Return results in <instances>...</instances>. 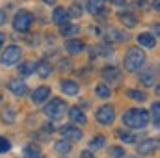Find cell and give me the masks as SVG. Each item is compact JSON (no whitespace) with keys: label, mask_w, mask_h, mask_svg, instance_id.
<instances>
[{"label":"cell","mask_w":160,"mask_h":158,"mask_svg":"<svg viewBox=\"0 0 160 158\" xmlns=\"http://www.w3.org/2000/svg\"><path fill=\"white\" fill-rule=\"evenodd\" d=\"M123 123L130 128H143L147 126L149 123V114L142 108H134V110H128L125 116H123Z\"/></svg>","instance_id":"6da1fadb"},{"label":"cell","mask_w":160,"mask_h":158,"mask_svg":"<svg viewBox=\"0 0 160 158\" xmlns=\"http://www.w3.org/2000/svg\"><path fill=\"white\" fill-rule=\"evenodd\" d=\"M145 63V54L140 48H130L125 56V67L127 71H138Z\"/></svg>","instance_id":"7a4b0ae2"},{"label":"cell","mask_w":160,"mask_h":158,"mask_svg":"<svg viewBox=\"0 0 160 158\" xmlns=\"http://www.w3.org/2000/svg\"><path fill=\"white\" fill-rule=\"evenodd\" d=\"M65 110H67L65 101H62V99H52V101L47 104V108H45V116L48 119H60V117H63Z\"/></svg>","instance_id":"3957f363"},{"label":"cell","mask_w":160,"mask_h":158,"mask_svg":"<svg viewBox=\"0 0 160 158\" xmlns=\"http://www.w3.org/2000/svg\"><path fill=\"white\" fill-rule=\"evenodd\" d=\"M32 22H34L32 13H28V11H19V13L15 15V19H13V28H15L17 32H28L30 26H32Z\"/></svg>","instance_id":"277c9868"},{"label":"cell","mask_w":160,"mask_h":158,"mask_svg":"<svg viewBox=\"0 0 160 158\" xmlns=\"http://www.w3.org/2000/svg\"><path fill=\"white\" fill-rule=\"evenodd\" d=\"M21 48L17 47V45H9L8 48H4V52H2V56H0V62L4 63V65H15L19 60H21Z\"/></svg>","instance_id":"5b68a950"},{"label":"cell","mask_w":160,"mask_h":158,"mask_svg":"<svg viewBox=\"0 0 160 158\" xmlns=\"http://www.w3.org/2000/svg\"><path fill=\"white\" fill-rule=\"evenodd\" d=\"M95 117H97V121H99L101 125H110V123H114V119H116V110H114V106L104 104V106H101V108L97 110Z\"/></svg>","instance_id":"8992f818"},{"label":"cell","mask_w":160,"mask_h":158,"mask_svg":"<svg viewBox=\"0 0 160 158\" xmlns=\"http://www.w3.org/2000/svg\"><path fill=\"white\" fill-rule=\"evenodd\" d=\"M60 132H62L63 140H67V141H78L82 138V130L78 126H73V125H63L60 128Z\"/></svg>","instance_id":"52a82bcc"},{"label":"cell","mask_w":160,"mask_h":158,"mask_svg":"<svg viewBox=\"0 0 160 158\" xmlns=\"http://www.w3.org/2000/svg\"><path fill=\"white\" fill-rule=\"evenodd\" d=\"M8 87H9V91L13 93V95H17V97H22V95H26V84L24 82H21V80H11L9 84H8Z\"/></svg>","instance_id":"ba28073f"},{"label":"cell","mask_w":160,"mask_h":158,"mask_svg":"<svg viewBox=\"0 0 160 158\" xmlns=\"http://www.w3.org/2000/svg\"><path fill=\"white\" fill-rule=\"evenodd\" d=\"M155 77H157V73H155V69L153 67H149V69H145V71H142L140 75H138V78L142 80V84L143 86H155Z\"/></svg>","instance_id":"9c48e42d"},{"label":"cell","mask_w":160,"mask_h":158,"mask_svg":"<svg viewBox=\"0 0 160 158\" xmlns=\"http://www.w3.org/2000/svg\"><path fill=\"white\" fill-rule=\"evenodd\" d=\"M157 140H143L142 143H138V153L140 155H151L157 149Z\"/></svg>","instance_id":"30bf717a"},{"label":"cell","mask_w":160,"mask_h":158,"mask_svg":"<svg viewBox=\"0 0 160 158\" xmlns=\"http://www.w3.org/2000/svg\"><path fill=\"white\" fill-rule=\"evenodd\" d=\"M48 95H50V87L41 86V87H38V89L32 93V101H34L36 104H39V102H43L45 99H48Z\"/></svg>","instance_id":"8fae6325"},{"label":"cell","mask_w":160,"mask_h":158,"mask_svg":"<svg viewBox=\"0 0 160 158\" xmlns=\"http://www.w3.org/2000/svg\"><path fill=\"white\" fill-rule=\"evenodd\" d=\"M60 87L65 95H77L78 93V84L73 82V80H62L60 82Z\"/></svg>","instance_id":"7c38bea8"},{"label":"cell","mask_w":160,"mask_h":158,"mask_svg":"<svg viewBox=\"0 0 160 158\" xmlns=\"http://www.w3.org/2000/svg\"><path fill=\"white\" fill-rule=\"evenodd\" d=\"M104 4L106 0H88V11L91 15H99L104 11Z\"/></svg>","instance_id":"4fadbf2b"},{"label":"cell","mask_w":160,"mask_h":158,"mask_svg":"<svg viewBox=\"0 0 160 158\" xmlns=\"http://www.w3.org/2000/svg\"><path fill=\"white\" fill-rule=\"evenodd\" d=\"M119 21L127 26V28H134V26L138 24L136 15H134V13H130V11H123V13H119Z\"/></svg>","instance_id":"5bb4252c"},{"label":"cell","mask_w":160,"mask_h":158,"mask_svg":"<svg viewBox=\"0 0 160 158\" xmlns=\"http://www.w3.org/2000/svg\"><path fill=\"white\" fill-rule=\"evenodd\" d=\"M65 48H67L69 54H80V52L84 50V43H82L80 39H67Z\"/></svg>","instance_id":"9a60e30c"},{"label":"cell","mask_w":160,"mask_h":158,"mask_svg":"<svg viewBox=\"0 0 160 158\" xmlns=\"http://www.w3.org/2000/svg\"><path fill=\"white\" fill-rule=\"evenodd\" d=\"M67 19H69V15H67V9H63V7H56L54 9V13H52V21L56 22V24H65L67 22Z\"/></svg>","instance_id":"2e32d148"},{"label":"cell","mask_w":160,"mask_h":158,"mask_svg":"<svg viewBox=\"0 0 160 158\" xmlns=\"http://www.w3.org/2000/svg\"><path fill=\"white\" fill-rule=\"evenodd\" d=\"M36 71H38V75H39L41 78H47V77L52 73V65H50V62H47V60H41L39 63L36 65Z\"/></svg>","instance_id":"e0dca14e"},{"label":"cell","mask_w":160,"mask_h":158,"mask_svg":"<svg viewBox=\"0 0 160 158\" xmlns=\"http://www.w3.org/2000/svg\"><path fill=\"white\" fill-rule=\"evenodd\" d=\"M69 117H71V121L73 123H78V125H86V116L82 114V110H80L78 106H73L71 110H69Z\"/></svg>","instance_id":"ac0fdd59"},{"label":"cell","mask_w":160,"mask_h":158,"mask_svg":"<svg viewBox=\"0 0 160 158\" xmlns=\"http://www.w3.org/2000/svg\"><path fill=\"white\" fill-rule=\"evenodd\" d=\"M102 77H104V80H108V84L110 82H118L119 80V69L118 67H106L102 71Z\"/></svg>","instance_id":"d6986e66"},{"label":"cell","mask_w":160,"mask_h":158,"mask_svg":"<svg viewBox=\"0 0 160 158\" xmlns=\"http://www.w3.org/2000/svg\"><path fill=\"white\" fill-rule=\"evenodd\" d=\"M138 43L142 45V47H155L157 45V37L153 36V34H140L138 36Z\"/></svg>","instance_id":"ffe728a7"},{"label":"cell","mask_w":160,"mask_h":158,"mask_svg":"<svg viewBox=\"0 0 160 158\" xmlns=\"http://www.w3.org/2000/svg\"><path fill=\"white\" fill-rule=\"evenodd\" d=\"M34 71H36L34 62H24V63L19 65V75H22V77H28V75H32Z\"/></svg>","instance_id":"44dd1931"},{"label":"cell","mask_w":160,"mask_h":158,"mask_svg":"<svg viewBox=\"0 0 160 158\" xmlns=\"http://www.w3.org/2000/svg\"><path fill=\"white\" fill-rule=\"evenodd\" d=\"M2 121L8 123V125H11V123L15 121V108H13V106H6V108H4V112H2Z\"/></svg>","instance_id":"7402d4cb"},{"label":"cell","mask_w":160,"mask_h":158,"mask_svg":"<svg viewBox=\"0 0 160 158\" xmlns=\"http://www.w3.org/2000/svg\"><path fill=\"white\" fill-rule=\"evenodd\" d=\"M104 37H106V41H125V36L121 32H118L116 28H108Z\"/></svg>","instance_id":"603a6c76"},{"label":"cell","mask_w":160,"mask_h":158,"mask_svg":"<svg viewBox=\"0 0 160 158\" xmlns=\"http://www.w3.org/2000/svg\"><path fill=\"white\" fill-rule=\"evenodd\" d=\"M54 149H56V153H60V155H67V153L71 151V143H69L67 140H60V141H56Z\"/></svg>","instance_id":"cb8c5ba5"},{"label":"cell","mask_w":160,"mask_h":158,"mask_svg":"<svg viewBox=\"0 0 160 158\" xmlns=\"http://www.w3.org/2000/svg\"><path fill=\"white\" fill-rule=\"evenodd\" d=\"M24 156L26 158H43V153L39 151L38 145H28L24 149Z\"/></svg>","instance_id":"d4e9b609"},{"label":"cell","mask_w":160,"mask_h":158,"mask_svg":"<svg viewBox=\"0 0 160 158\" xmlns=\"http://www.w3.org/2000/svg\"><path fill=\"white\" fill-rule=\"evenodd\" d=\"M77 32H78V26H77V24L65 22V24L60 26V34H62V36H73V34H77Z\"/></svg>","instance_id":"484cf974"},{"label":"cell","mask_w":160,"mask_h":158,"mask_svg":"<svg viewBox=\"0 0 160 158\" xmlns=\"http://www.w3.org/2000/svg\"><path fill=\"white\" fill-rule=\"evenodd\" d=\"M95 93H97V97H101V99H108L110 93H112V89L108 87V84H99V86L95 87Z\"/></svg>","instance_id":"4316f807"},{"label":"cell","mask_w":160,"mask_h":158,"mask_svg":"<svg viewBox=\"0 0 160 158\" xmlns=\"http://www.w3.org/2000/svg\"><path fill=\"white\" fill-rule=\"evenodd\" d=\"M104 136H97V138H93L91 141H89V149L91 151H95V149H101V147H104Z\"/></svg>","instance_id":"83f0119b"},{"label":"cell","mask_w":160,"mask_h":158,"mask_svg":"<svg viewBox=\"0 0 160 158\" xmlns=\"http://www.w3.org/2000/svg\"><path fill=\"white\" fill-rule=\"evenodd\" d=\"M128 97L134 99V101H138V102H143V101L147 99V95H145L143 91H138V89H130V91H128Z\"/></svg>","instance_id":"f1b7e54d"},{"label":"cell","mask_w":160,"mask_h":158,"mask_svg":"<svg viewBox=\"0 0 160 158\" xmlns=\"http://www.w3.org/2000/svg\"><path fill=\"white\" fill-rule=\"evenodd\" d=\"M151 112H153V121H155V125L158 126L160 125V102H153Z\"/></svg>","instance_id":"f546056e"},{"label":"cell","mask_w":160,"mask_h":158,"mask_svg":"<svg viewBox=\"0 0 160 158\" xmlns=\"http://www.w3.org/2000/svg\"><path fill=\"white\" fill-rule=\"evenodd\" d=\"M67 15H69V17H73V19H78L80 15H82V7H80L78 4H73V6L69 7Z\"/></svg>","instance_id":"4dcf8cb0"},{"label":"cell","mask_w":160,"mask_h":158,"mask_svg":"<svg viewBox=\"0 0 160 158\" xmlns=\"http://www.w3.org/2000/svg\"><path fill=\"white\" fill-rule=\"evenodd\" d=\"M119 138H121L123 143H134V141H136L134 134H130V132H123V130L119 132Z\"/></svg>","instance_id":"1f68e13d"},{"label":"cell","mask_w":160,"mask_h":158,"mask_svg":"<svg viewBox=\"0 0 160 158\" xmlns=\"http://www.w3.org/2000/svg\"><path fill=\"white\" fill-rule=\"evenodd\" d=\"M11 149V143L8 138H0V153H8Z\"/></svg>","instance_id":"d6a6232c"},{"label":"cell","mask_w":160,"mask_h":158,"mask_svg":"<svg viewBox=\"0 0 160 158\" xmlns=\"http://www.w3.org/2000/svg\"><path fill=\"white\" fill-rule=\"evenodd\" d=\"M110 155L114 158H125V151L119 147H110Z\"/></svg>","instance_id":"836d02e7"},{"label":"cell","mask_w":160,"mask_h":158,"mask_svg":"<svg viewBox=\"0 0 160 158\" xmlns=\"http://www.w3.org/2000/svg\"><path fill=\"white\" fill-rule=\"evenodd\" d=\"M43 130H45V132H48V134H50V132H52V130H54V126H52V125H50V123H48V125H43Z\"/></svg>","instance_id":"e575fe53"},{"label":"cell","mask_w":160,"mask_h":158,"mask_svg":"<svg viewBox=\"0 0 160 158\" xmlns=\"http://www.w3.org/2000/svg\"><path fill=\"white\" fill-rule=\"evenodd\" d=\"M80 158H93V153H91V151H84V153L80 155Z\"/></svg>","instance_id":"d590c367"},{"label":"cell","mask_w":160,"mask_h":158,"mask_svg":"<svg viewBox=\"0 0 160 158\" xmlns=\"http://www.w3.org/2000/svg\"><path fill=\"white\" fill-rule=\"evenodd\" d=\"M4 21H6V11H2V9H0V24H2Z\"/></svg>","instance_id":"8d00e7d4"},{"label":"cell","mask_w":160,"mask_h":158,"mask_svg":"<svg viewBox=\"0 0 160 158\" xmlns=\"http://www.w3.org/2000/svg\"><path fill=\"white\" fill-rule=\"evenodd\" d=\"M112 4H116V6H123L125 4V0H110Z\"/></svg>","instance_id":"74e56055"},{"label":"cell","mask_w":160,"mask_h":158,"mask_svg":"<svg viewBox=\"0 0 160 158\" xmlns=\"http://www.w3.org/2000/svg\"><path fill=\"white\" fill-rule=\"evenodd\" d=\"M153 7H155V9L158 11V7H160V0H155V2H153Z\"/></svg>","instance_id":"f35d334b"},{"label":"cell","mask_w":160,"mask_h":158,"mask_svg":"<svg viewBox=\"0 0 160 158\" xmlns=\"http://www.w3.org/2000/svg\"><path fill=\"white\" fill-rule=\"evenodd\" d=\"M2 45H4V34H0V48H2Z\"/></svg>","instance_id":"ab89813d"},{"label":"cell","mask_w":160,"mask_h":158,"mask_svg":"<svg viewBox=\"0 0 160 158\" xmlns=\"http://www.w3.org/2000/svg\"><path fill=\"white\" fill-rule=\"evenodd\" d=\"M45 4H56V0H43Z\"/></svg>","instance_id":"60d3db41"},{"label":"cell","mask_w":160,"mask_h":158,"mask_svg":"<svg viewBox=\"0 0 160 158\" xmlns=\"http://www.w3.org/2000/svg\"><path fill=\"white\" fill-rule=\"evenodd\" d=\"M0 102H2V97H0Z\"/></svg>","instance_id":"b9f144b4"}]
</instances>
